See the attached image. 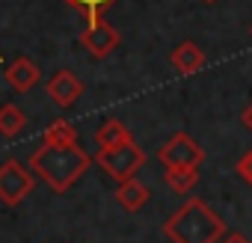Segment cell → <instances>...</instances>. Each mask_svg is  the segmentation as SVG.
<instances>
[{
  "mask_svg": "<svg viewBox=\"0 0 252 243\" xmlns=\"http://www.w3.org/2000/svg\"><path fill=\"white\" fill-rule=\"evenodd\" d=\"M158 160L163 166H193V169H199L205 163V149L190 134H175L169 143L160 146Z\"/></svg>",
  "mask_w": 252,
  "mask_h": 243,
  "instance_id": "5",
  "label": "cell"
},
{
  "mask_svg": "<svg viewBox=\"0 0 252 243\" xmlns=\"http://www.w3.org/2000/svg\"><path fill=\"white\" fill-rule=\"evenodd\" d=\"M131 140H134L131 131L125 128L119 119H107L104 125L98 128V134H95L98 149H116V146H125V143H131Z\"/></svg>",
  "mask_w": 252,
  "mask_h": 243,
  "instance_id": "11",
  "label": "cell"
},
{
  "mask_svg": "<svg viewBox=\"0 0 252 243\" xmlns=\"http://www.w3.org/2000/svg\"><path fill=\"white\" fill-rule=\"evenodd\" d=\"M149 187L143 184V181H137V178H128V181H122L119 184V190H116V202L128 211V213H137L146 202H149Z\"/></svg>",
  "mask_w": 252,
  "mask_h": 243,
  "instance_id": "10",
  "label": "cell"
},
{
  "mask_svg": "<svg viewBox=\"0 0 252 243\" xmlns=\"http://www.w3.org/2000/svg\"><path fill=\"white\" fill-rule=\"evenodd\" d=\"M220 243H252V240H249L246 234H240V231H225Z\"/></svg>",
  "mask_w": 252,
  "mask_h": 243,
  "instance_id": "17",
  "label": "cell"
},
{
  "mask_svg": "<svg viewBox=\"0 0 252 243\" xmlns=\"http://www.w3.org/2000/svg\"><path fill=\"white\" fill-rule=\"evenodd\" d=\"M249 33H252V27H249Z\"/></svg>",
  "mask_w": 252,
  "mask_h": 243,
  "instance_id": "20",
  "label": "cell"
},
{
  "mask_svg": "<svg viewBox=\"0 0 252 243\" xmlns=\"http://www.w3.org/2000/svg\"><path fill=\"white\" fill-rule=\"evenodd\" d=\"M45 140H48V143H60V146H74V143H77V131H74V125L57 119V122H51V125H48Z\"/></svg>",
  "mask_w": 252,
  "mask_h": 243,
  "instance_id": "14",
  "label": "cell"
},
{
  "mask_svg": "<svg viewBox=\"0 0 252 243\" xmlns=\"http://www.w3.org/2000/svg\"><path fill=\"white\" fill-rule=\"evenodd\" d=\"M24 128H27V116H24L21 107H15V104H3V107H0V134H3V137H15Z\"/></svg>",
  "mask_w": 252,
  "mask_h": 243,
  "instance_id": "13",
  "label": "cell"
},
{
  "mask_svg": "<svg viewBox=\"0 0 252 243\" xmlns=\"http://www.w3.org/2000/svg\"><path fill=\"white\" fill-rule=\"evenodd\" d=\"M95 163L113 178V181H128L134 178V172L146 163V152L131 140V143H125V146H116V149H98L95 154Z\"/></svg>",
  "mask_w": 252,
  "mask_h": 243,
  "instance_id": "3",
  "label": "cell"
},
{
  "mask_svg": "<svg viewBox=\"0 0 252 243\" xmlns=\"http://www.w3.org/2000/svg\"><path fill=\"white\" fill-rule=\"evenodd\" d=\"M202 3H217V0H202Z\"/></svg>",
  "mask_w": 252,
  "mask_h": 243,
  "instance_id": "19",
  "label": "cell"
},
{
  "mask_svg": "<svg viewBox=\"0 0 252 243\" xmlns=\"http://www.w3.org/2000/svg\"><path fill=\"white\" fill-rule=\"evenodd\" d=\"M48 95H51V101L57 104V107H71L80 95H83V83L68 71V68H63V71H57L51 80H48Z\"/></svg>",
  "mask_w": 252,
  "mask_h": 243,
  "instance_id": "7",
  "label": "cell"
},
{
  "mask_svg": "<svg viewBox=\"0 0 252 243\" xmlns=\"http://www.w3.org/2000/svg\"><path fill=\"white\" fill-rule=\"evenodd\" d=\"M163 181L175 193H190L199 184V169H193V166H166Z\"/></svg>",
  "mask_w": 252,
  "mask_h": 243,
  "instance_id": "12",
  "label": "cell"
},
{
  "mask_svg": "<svg viewBox=\"0 0 252 243\" xmlns=\"http://www.w3.org/2000/svg\"><path fill=\"white\" fill-rule=\"evenodd\" d=\"M95 157H89L77 143L74 146H60V143H42L33 157H30V169L33 175H39L54 193H65L74 187V181L89 169Z\"/></svg>",
  "mask_w": 252,
  "mask_h": 243,
  "instance_id": "1",
  "label": "cell"
},
{
  "mask_svg": "<svg viewBox=\"0 0 252 243\" xmlns=\"http://www.w3.org/2000/svg\"><path fill=\"white\" fill-rule=\"evenodd\" d=\"M33 169L21 166L18 160H6L0 166V202L3 205H21L33 190Z\"/></svg>",
  "mask_w": 252,
  "mask_h": 243,
  "instance_id": "4",
  "label": "cell"
},
{
  "mask_svg": "<svg viewBox=\"0 0 252 243\" xmlns=\"http://www.w3.org/2000/svg\"><path fill=\"white\" fill-rule=\"evenodd\" d=\"M6 83H9L15 92H30V89L39 83V68H36V62H30L27 57H18L15 62H9V68H6Z\"/></svg>",
  "mask_w": 252,
  "mask_h": 243,
  "instance_id": "9",
  "label": "cell"
},
{
  "mask_svg": "<svg viewBox=\"0 0 252 243\" xmlns=\"http://www.w3.org/2000/svg\"><path fill=\"white\" fill-rule=\"evenodd\" d=\"M225 231H228L225 219L217 211H211L202 199L184 202L163 222V234L172 243H220Z\"/></svg>",
  "mask_w": 252,
  "mask_h": 243,
  "instance_id": "2",
  "label": "cell"
},
{
  "mask_svg": "<svg viewBox=\"0 0 252 243\" xmlns=\"http://www.w3.org/2000/svg\"><path fill=\"white\" fill-rule=\"evenodd\" d=\"M119 30L113 27V24H107L101 15L98 18H92L89 24H86V30L80 33V45L92 54V57H98V60H104V57H110L116 48H119Z\"/></svg>",
  "mask_w": 252,
  "mask_h": 243,
  "instance_id": "6",
  "label": "cell"
},
{
  "mask_svg": "<svg viewBox=\"0 0 252 243\" xmlns=\"http://www.w3.org/2000/svg\"><path fill=\"white\" fill-rule=\"evenodd\" d=\"M240 122H243V125L252 131V101H249V104H246V110L240 113Z\"/></svg>",
  "mask_w": 252,
  "mask_h": 243,
  "instance_id": "18",
  "label": "cell"
},
{
  "mask_svg": "<svg viewBox=\"0 0 252 243\" xmlns=\"http://www.w3.org/2000/svg\"><path fill=\"white\" fill-rule=\"evenodd\" d=\"M234 172H237V175H240V178H243L249 187H252V149L240 154V160L234 163Z\"/></svg>",
  "mask_w": 252,
  "mask_h": 243,
  "instance_id": "16",
  "label": "cell"
},
{
  "mask_svg": "<svg viewBox=\"0 0 252 243\" xmlns=\"http://www.w3.org/2000/svg\"><path fill=\"white\" fill-rule=\"evenodd\" d=\"M65 3L71 6V9H77V12H83L89 21L92 18H98L104 9H110L113 3H116V0H65Z\"/></svg>",
  "mask_w": 252,
  "mask_h": 243,
  "instance_id": "15",
  "label": "cell"
},
{
  "mask_svg": "<svg viewBox=\"0 0 252 243\" xmlns=\"http://www.w3.org/2000/svg\"><path fill=\"white\" fill-rule=\"evenodd\" d=\"M169 62H172V68H175L181 77H187V74H196V71H202L208 60H205V51H202L199 45H193V42H181V45L172 51Z\"/></svg>",
  "mask_w": 252,
  "mask_h": 243,
  "instance_id": "8",
  "label": "cell"
}]
</instances>
